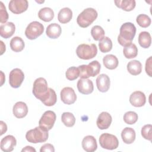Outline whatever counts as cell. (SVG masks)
I'll use <instances>...</instances> for the list:
<instances>
[{
	"label": "cell",
	"instance_id": "cell-25",
	"mask_svg": "<svg viewBox=\"0 0 152 152\" xmlns=\"http://www.w3.org/2000/svg\"><path fill=\"white\" fill-rule=\"evenodd\" d=\"M116 6L125 11H131L135 7L136 2L134 0H118L115 1Z\"/></svg>",
	"mask_w": 152,
	"mask_h": 152
},
{
	"label": "cell",
	"instance_id": "cell-11",
	"mask_svg": "<svg viewBox=\"0 0 152 152\" xmlns=\"http://www.w3.org/2000/svg\"><path fill=\"white\" fill-rule=\"evenodd\" d=\"M28 2L27 0H11L9 2V10L14 14H19L27 10Z\"/></svg>",
	"mask_w": 152,
	"mask_h": 152
},
{
	"label": "cell",
	"instance_id": "cell-14",
	"mask_svg": "<svg viewBox=\"0 0 152 152\" xmlns=\"http://www.w3.org/2000/svg\"><path fill=\"white\" fill-rule=\"evenodd\" d=\"M130 103L135 107L143 106L146 102V97L144 93L141 91L133 92L129 97Z\"/></svg>",
	"mask_w": 152,
	"mask_h": 152
},
{
	"label": "cell",
	"instance_id": "cell-15",
	"mask_svg": "<svg viewBox=\"0 0 152 152\" xmlns=\"http://www.w3.org/2000/svg\"><path fill=\"white\" fill-rule=\"evenodd\" d=\"M112 121L111 115L108 112H103L99 115L97 119V126L100 129H106L110 126Z\"/></svg>",
	"mask_w": 152,
	"mask_h": 152
},
{
	"label": "cell",
	"instance_id": "cell-40",
	"mask_svg": "<svg viewBox=\"0 0 152 152\" xmlns=\"http://www.w3.org/2000/svg\"><path fill=\"white\" fill-rule=\"evenodd\" d=\"M40 152H44V151H50V152H54L55 151V148L53 145L51 144H45L43 145L40 150Z\"/></svg>",
	"mask_w": 152,
	"mask_h": 152
},
{
	"label": "cell",
	"instance_id": "cell-31",
	"mask_svg": "<svg viewBox=\"0 0 152 152\" xmlns=\"http://www.w3.org/2000/svg\"><path fill=\"white\" fill-rule=\"evenodd\" d=\"M99 47L102 52L107 53L112 49V42L108 37H104L99 41Z\"/></svg>",
	"mask_w": 152,
	"mask_h": 152
},
{
	"label": "cell",
	"instance_id": "cell-24",
	"mask_svg": "<svg viewBox=\"0 0 152 152\" xmlns=\"http://www.w3.org/2000/svg\"><path fill=\"white\" fill-rule=\"evenodd\" d=\"M72 17V12L69 8L61 9L58 14V19L62 24H65L71 21Z\"/></svg>",
	"mask_w": 152,
	"mask_h": 152
},
{
	"label": "cell",
	"instance_id": "cell-12",
	"mask_svg": "<svg viewBox=\"0 0 152 152\" xmlns=\"http://www.w3.org/2000/svg\"><path fill=\"white\" fill-rule=\"evenodd\" d=\"M61 99L62 102L66 104H71L77 100V96L74 89L69 87H66L61 91Z\"/></svg>",
	"mask_w": 152,
	"mask_h": 152
},
{
	"label": "cell",
	"instance_id": "cell-39",
	"mask_svg": "<svg viewBox=\"0 0 152 152\" xmlns=\"http://www.w3.org/2000/svg\"><path fill=\"white\" fill-rule=\"evenodd\" d=\"M151 59H152V57L150 56L147 59L145 62V72L150 77H151V62H152Z\"/></svg>",
	"mask_w": 152,
	"mask_h": 152
},
{
	"label": "cell",
	"instance_id": "cell-6",
	"mask_svg": "<svg viewBox=\"0 0 152 152\" xmlns=\"http://www.w3.org/2000/svg\"><path fill=\"white\" fill-rule=\"evenodd\" d=\"M97 53V46L95 44H81L76 49L78 57L84 60H88L96 56Z\"/></svg>",
	"mask_w": 152,
	"mask_h": 152
},
{
	"label": "cell",
	"instance_id": "cell-28",
	"mask_svg": "<svg viewBox=\"0 0 152 152\" xmlns=\"http://www.w3.org/2000/svg\"><path fill=\"white\" fill-rule=\"evenodd\" d=\"M25 44L23 40L18 36L13 37L10 41V48L15 52H19L23 50Z\"/></svg>",
	"mask_w": 152,
	"mask_h": 152
},
{
	"label": "cell",
	"instance_id": "cell-42",
	"mask_svg": "<svg viewBox=\"0 0 152 152\" xmlns=\"http://www.w3.org/2000/svg\"><path fill=\"white\" fill-rule=\"evenodd\" d=\"M21 151H29V152H36V150L31 146H26L21 150Z\"/></svg>",
	"mask_w": 152,
	"mask_h": 152
},
{
	"label": "cell",
	"instance_id": "cell-30",
	"mask_svg": "<svg viewBox=\"0 0 152 152\" xmlns=\"http://www.w3.org/2000/svg\"><path fill=\"white\" fill-rule=\"evenodd\" d=\"M123 53L125 57L127 59H132L135 58L138 55V49L136 45L134 43L124 47Z\"/></svg>",
	"mask_w": 152,
	"mask_h": 152
},
{
	"label": "cell",
	"instance_id": "cell-21",
	"mask_svg": "<svg viewBox=\"0 0 152 152\" xmlns=\"http://www.w3.org/2000/svg\"><path fill=\"white\" fill-rule=\"evenodd\" d=\"M122 139L125 144H132L135 140V132L132 128L126 127L121 132Z\"/></svg>",
	"mask_w": 152,
	"mask_h": 152
},
{
	"label": "cell",
	"instance_id": "cell-5",
	"mask_svg": "<svg viewBox=\"0 0 152 152\" xmlns=\"http://www.w3.org/2000/svg\"><path fill=\"white\" fill-rule=\"evenodd\" d=\"M48 137V131L43 129L40 126L28 131L26 134V140L29 142L34 144L45 142Z\"/></svg>",
	"mask_w": 152,
	"mask_h": 152
},
{
	"label": "cell",
	"instance_id": "cell-8",
	"mask_svg": "<svg viewBox=\"0 0 152 152\" xmlns=\"http://www.w3.org/2000/svg\"><path fill=\"white\" fill-rule=\"evenodd\" d=\"M44 31V26L40 23L34 21L31 22L26 28L25 35L30 40H34L40 36Z\"/></svg>",
	"mask_w": 152,
	"mask_h": 152
},
{
	"label": "cell",
	"instance_id": "cell-22",
	"mask_svg": "<svg viewBox=\"0 0 152 152\" xmlns=\"http://www.w3.org/2000/svg\"><path fill=\"white\" fill-rule=\"evenodd\" d=\"M61 31V27L58 24L52 23L47 27L46 33L50 39H57L60 36Z\"/></svg>",
	"mask_w": 152,
	"mask_h": 152
},
{
	"label": "cell",
	"instance_id": "cell-3",
	"mask_svg": "<svg viewBox=\"0 0 152 152\" xmlns=\"http://www.w3.org/2000/svg\"><path fill=\"white\" fill-rule=\"evenodd\" d=\"M98 15L97 12L93 8L84 10L77 17V22L79 26L86 28L90 26L96 20Z\"/></svg>",
	"mask_w": 152,
	"mask_h": 152
},
{
	"label": "cell",
	"instance_id": "cell-13",
	"mask_svg": "<svg viewBox=\"0 0 152 152\" xmlns=\"http://www.w3.org/2000/svg\"><path fill=\"white\" fill-rule=\"evenodd\" d=\"M77 86L78 91L83 94H89L94 90L92 81L87 78H80L77 82Z\"/></svg>",
	"mask_w": 152,
	"mask_h": 152
},
{
	"label": "cell",
	"instance_id": "cell-16",
	"mask_svg": "<svg viewBox=\"0 0 152 152\" xmlns=\"http://www.w3.org/2000/svg\"><path fill=\"white\" fill-rule=\"evenodd\" d=\"M17 141L15 138L11 135L4 137L1 141V149L3 151H12L16 145Z\"/></svg>",
	"mask_w": 152,
	"mask_h": 152
},
{
	"label": "cell",
	"instance_id": "cell-29",
	"mask_svg": "<svg viewBox=\"0 0 152 152\" xmlns=\"http://www.w3.org/2000/svg\"><path fill=\"white\" fill-rule=\"evenodd\" d=\"M138 43L140 45L145 49L148 48L151 43L150 34L147 31H142L138 36Z\"/></svg>",
	"mask_w": 152,
	"mask_h": 152
},
{
	"label": "cell",
	"instance_id": "cell-17",
	"mask_svg": "<svg viewBox=\"0 0 152 152\" xmlns=\"http://www.w3.org/2000/svg\"><path fill=\"white\" fill-rule=\"evenodd\" d=\"M110 84V78L106 74H100L96 78V86L100 92L104 93L107 91L109 89Z\"/></svg>",
	"mask_w": 152,
	"mask_h": 152
},
{
	"label": "cell",
	"instance_id": "cell-26",
	"mask_svg": "<svg viewBox=\"0 0 152 152\" xmlns=\"http://www.w3.org/2000/svg\"><path fill=\"white\" fill-rule=\"evenodd\" d=\"M127 70L131 75H137L142 71L141 63L137 60L131 61L127 64Z\"/></svg>",
	"mask_w": 152,
	"mask_h": 152
},
{
	"label": "cell",
	"instance_id": "cell-1",
	"mask_svg": "<svg viewBox=\"0 0 152 152\" xmlns=\"http://www.w3.org/2000/svg\"><path fill=\"white\" fill-rule=\"evenodd\" d=\"M33 94L40 100L45 106H53L57 101L55 91L51 88H48L46 80L42 77L37 78L33 87Z\"/></svg>",
	"mask_w": 152,
	"mask_h": 152
},
{
	"label": "cell",
	"instance_id": "cell-34",
	"mask_svg": "<svg viewBox=\"0 0 152 152\" xmlns=\"http://www.w3.org/2000/svg\"><path fill=\"white\" fill-rule=\"evenodd\" d=\"M138 116L136 112L133 111H129L126 112L124 115V122L129 125L135 124L138 120Z\"/></svg>",
	"mask_w": 152,
	"mask_h": 152
},
{
	"label": "cell",
	"instance_id": "cell-23",
	"mask_svg": "<svg viewBox=\"0 0 152 152\" xmlns=\"http://www.w3.org/2000/svg\"><path fill=\"white\" fill-rule=\"evenodd\" d=\"M104 66L109 69H114L118 66V59L116 56L109 54L107 55L103 58Z\"/></svg>",
	"mask_w": 152,
	"mask_h": 152
},
{
	"label": "cell",
	"instance_id": "cell-38",
	"mask_svg": "<svg viewBox=\"0 0 152 152\" xmlns=\"http://www.w3.org/2000/svg\"><path fill=\"white\" fill-rule=\"evenodd\" d=\"M0 16H1L0 22L2 24L5 23V22L8 19V14L6 10L5 7L3 3L1 1L0 2Z\"/></svg>",
	"mask_w": 152,
	"mask_h": 152
},
{
	"label": "cell",
	"instance_id": "cell-37",
	"mask_svg": "<svg viewBox=\"0 0 152 152\" xmlns=\"http://www.w3.org/2000/svg\"><path fill=\"white\" fill-rule=\"evenodd\" d=\"M152 126L151 124H147L144 125L141 129V135L145 140L151 141L152 134H151Z\"/></svg>",
	"mask_w": 152,
	"mask_h": 152
},
{
	"label": "cell",
	"instance_id": "cell-32",
	"mask_svg": "<svg viewBox=\"0 0 152 152\" xmlns=\"http://www.w3.org/2000/svg\"><path fill=\"white\" fill-rule=\"evenodd\" d=\"M62 123L67 127H72L75 123V118L71 112H64L61 116Z\"/></svg>",
	"mask_w": 152,
	"mask_h": 152
},
{
	"label": "cell",
	"instance_id": "cell-41",
	"mask_svg": "<svg viewBox=\"0 0 152 152\" xmlns=\"http://www.w3.org/2000/svg\"><path fill=\"white\" fill-rule=\"evenodd\" d=\"M0 125H1V135H2L5 132H6L7 130V126L6 124L2 121H0Z\"/></svg>",
	"mask_w": 152,
	"mask_h": 152
},
{
	"label": "cell",
	"instance_id": "cell-35",
	"mask_svg": "<svg viewBox=\"0 0 152 152\" xmlns=\"http://www.w3.org/2000/svg\"><path fill=\"white\" fill-rule=\"evenodd\" d=\"M136 21L138 24L143 28H146L148 27L151 24L150 18L146 14H140L137 16Z\"/></svg>",
	"mask_w": 152,
	"mask_h": 152
},
{
	"label": "cell",
	"instance_id": "cell-9",
	"mask_svg": "<svg viewBox=\"0 0 152 152\" xmlns=\"http://www.w3.org/2000/svg\"><path fill=\"white\" fill-rule=\"evenodd\" d=\"M56 114L52 110L46 111L39 121V126L45 131L50 130L54 125L56 121Z\"/></svg>",
	"mask_w": 152,
	"mask_h": 152
},
{
	"label": "cell",
	"instance_id": "cell-20",
	"mask_svg": "<svg viewBox=\"0 0 152 152\" xmlns=\"http://www.w3.org/2000/svg\"><path fill=\"white\" fill-rule=\"evenodd\" d=\"M12 112L16 118H23L25 117L28 113L27 106L23 102H18L14 105Z\"/></svg>",
	"mask_w": 152,
	"mask_h": 152
},
{
	"label": "cell",
	"instance_id": "cell-10",
	"mask_svg": "<svg viewBox=\"0 0 152 152\" xmlns=\"http://www.w3.org/2000/svg\"><path fill=\"white\" fill-rule=\"evenodd\" d=\"M24 78V72L19 68L13 69L10 73L9 83L10 85L15 88H18L21 85Z\"/></svg>",
	"mask_w": 152,
	"mask_h": 152
},
{
	"label": "cell",
	"instance_id": "cell-18",
	"mask_svg": "<svg viewBox=\"0 0 152 152\" xmlns=\"http://www.w3.org/2000/svg\"><path fill=\"white\" fill-rule=\"evenodd\" d=\"M81 144L83 148L87 152H93L97 148L96 140L92 135L86 136L83 138Z\"/></svg>",
	"mask_w": 152,
	"mask_h": 152
},
{
	"label": "cell",
	"instance_id": "cell-7",
	"mask_svg": "<svg viewBox=\"0 0 152 152\" xmlns=\"http://www.w3.org/2000/svg\"><path fill=\"white\" fill-rule=\"evenodd\" d=\"M99 143L103 148L110 150L117 148L119 145L117 137L114 135L108 133H104L100 136Z\"/></svg>",
	"mask_w": 152,
	"mask_h": 152
},
{
	"label": "cell",
	"instance_id": "cell-36",
	"mask_svg": "<svg viewBox=\"0 0 152 152\" xmlns=\"http://www.w3.org/2000/svg\"><path fill=\"white\" fill-rule=\"evenodd\" d=\"M66 78L70 81H73L77 79L80 75V71L78 68L71 66L68 68L65 73Z\"/></svg>",
	"mask_w": 152,
	"mask_h": 152
},
{
	"label": "cell",
	"instance_id": "cell-27",
	"mask_svg": "<svg viewBox=\"0 0 152 152\" xmlns=\"http://www.w3.org/2000/svg\"><path fill=\"white\" fill-rule=\"evenodd\" d=\"M38 17L40 20L45 22H49L54 17V12L50 8L45 7L39 10Z\"/></svg>",
	"mask_w": 152,
	"mask_h": 152
},
{
	"label": "cell",
	"instance_id": "cell-33",
	"mask_svg": "<svg viewBox=\"0 0 152 152\" xmlns=\"http://www.w3.org/2000/svg\"><path fill=\"white\" fill-rule=\"evenodd\" d=\"M91 34L93 39L97 41L101 40L104 37V30L100 26H94L91 30Z\"/></svg>",
	"mask_w": 152,
	"mask_h": 152
},
{
	"label": "cell",
	"instance_id": "cell-2",
	"mask_svg": "<svg viewBox=\"0 0 152 152\" xmlns=\"http://www.w3.org/2000/svg\"><path fill=\"white\" fill-rule=\"evenodd\" d=\"M136 33V27L132 23H125L120 28V33L118 36L119 43L126 47L132 43Z\"/></svg>",
	"mask_w": 152,
	"mask_h": 152
},
{
	"label": "cell",
	"instance_id": "cell-4",
	"mask_svg": "<svg viewBox=\"0 0 152 152\" xmlns=\"http://www.w3.org/2000/svg\"><path fill=\"white\" fill-rule=\"evenodd\" d=\"M80 78H88L90 77H95L100 72L101 65L97 61H93L88 65H81L78 67Z\"/></svg>",
	"mask_w": 152,
	"mask_h": 152
},
{
	"label": "cell",
	"instance_id": "cell-19",
	"mask_svg": "<svg viewBox=\"0 0 152 152\" xmlns=\"http://www.w3.org/2000/svg\"><path fill=\"white\" fill-rule=\"evenodd\" d=\"M15 30V26L12 22L3 23L0 26V35L2 37L8 39L11 37Z\"/></svg>",
	"mask_w": 152,
	"mask_h": 152
}]
</instances>
